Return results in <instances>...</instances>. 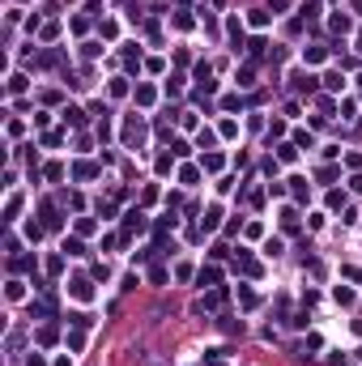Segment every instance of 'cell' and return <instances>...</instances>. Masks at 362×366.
Segmentation results:
<instances>
[{
  "label": "cell",
  "mask_w": 362,
  "mask_h": 366,
  "mask_svg": "<svg viewBox=\"0 0 362 366\" xmlns=\"http://www.w3.org/2000/svg\"><path fill=\"white\" fill-rule=\"evenodd\" d=\"M72 294H77L81 302H89V281H72Z\"/></svg>",
  "instance_id": "cell-1"
}]
</instances>
